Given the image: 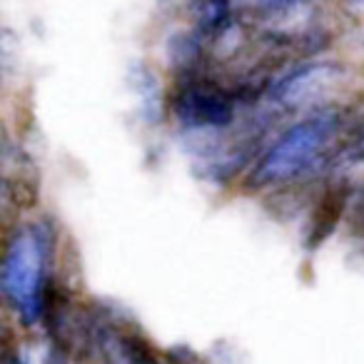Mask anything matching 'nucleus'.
Returning <instances> with one entry per match:
<instances>
[{"label":"nucleus","mask_w":364,"mask_h":364,"mask_svg":"<svg viewBox=\"0 0 364 364\" xmlns=\"http://www.w3.org/2000/svg\"><path fill=\"white\" fill-rule=\"evenodd\" d=\"M344 120L337 110H322L307 120L292 125L262 157L245 180L247 190H264L314 170H324L334 150V140L344 130Z\"/></svg>","instance_id":"1"},{"label":"nucleus","mask_w":364,"mask_h":364,"mask_svg":"<svg viewBox=\"0 0 364 364\" xmlns=\"http://www.w3.org/2000/svg\"><path fill=\"white\" fill-rule=\"evenodd\" d=\"M53 245L55 240L46 225H28L18 230L3 257V292L26 324L38 322L43 314V292L50 279L46 272L50 267Z\"/></svg>","instance_id":"2"},{"label":"nucleus","mask_w":364,"mask_h":364,"mask_svg":"<svg viewBox=\"0 0 364 364\" xmlns=\"http://www.w3.org/2000/svg\"><path fill=\"white\" fill-rule=\"evenodd\" d=\"M235 92L225 90L208 73L177 77L172 110L190 130H225L235 122Z\"/></svg>","instance_id":"3"},{"label":"nucleus","mask_w":364,"mask_h":364,"mask_svg":"<svg viewBox=\"0 0 364 364\" xmlns=\"http://www.w3.org/2000/svg\"><path fill=\"white\" fill-rule=\"evenodd\" d=\"M342 77V68L332 63L322 65H302L297 70L282 75L269 90V100L277 102L284 110H297V107H309L322 100L324 92L334 87V82Z\"/></svg>","instance_id":"4"},{"label":"nucleus","mask_w":364,"mask_h":364,"mask_svg":"<svg viewBox=\"0 0 364 364\" xmlns=\"http://www.w3.org/2000/svg\"><path fill=\"white\" fill-rule=\"evenodd\" d=\"M347 205H349L347 185H332V188L324 190L317 208H314V213H312V220H309V228H307V240H304V245H307L309 252H314L319 245H324V240L337 230Z\"/></svg>","instance_id":"5"},{"label":"nucleus","mask_w":364,"mask_h":364,"mask_svg":"<svg viewBox=\"0 0 364 364\" xmlns=\"http://www.w3.org/2000/svg\"><path fill=\"white\" fill-rule=\"evenodd\" d=\"M190 18L195 31L203 38H218L232 23V3L230 0H190Z\"/></svg>","instance_id":"6"},{"label":"nucleus","mask_w":364,"mask_h":364,"mask_svg":"<svg viewBox=\"0 0 364 364\" xmlns=\"http://www.w3.org/2000/svg\"><path fill=\"white\" fill-rule=\"evenodd\" d=\"M6 190L18 208H33V205L38 203L36 182H28L26 177H8Z\"/></svg>","instance_id":"7"},{"label":"nucleus","mask_w":364,"mask_h":364,"mask_svg":"<svg viewBox=\"0 0 364 364\" xmlns=\"http://www.w3.org/2000/svg\"><path fill=\"white\" fill-rule=\"evenodd\" d=\"M237 3L255 13H277L284 11L287 6H292L294 0H237Z\"/></svg>","instance_id":"8"},{"label":"nucleus","mask_w":364,"mask_h":364,"mask_svg":"<svg viewBox=\"0 0 364 364\" xmlns=\"http://www.w3.org/2000/svg\"><path fill=\"white\" fill-rule=\"evenodd\" d=\"M349 230L359 237H364V190L359 193L357 203H354L352 213H349Z\"/></svg>","instance_id":"9"}]
</instances>
